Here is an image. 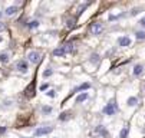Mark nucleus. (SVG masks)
Wrapping results in <instances>:
<instances>
[{
    "instance_id": "nucleus-1",
    "label": "nucleus",
    "mask_w": 145,
    "mask_h": 138,
    "mask_svg": "<svg viewBox=\"0 0 145 138\" xmlns=\"http://www.w3.org/2000/svg\"><path fill=\"white\" fill-rule=\"evenodd\" d=\"M118 111V106H116V104H115V101H109L108 104L105 105V108H103V114L105 115H115V112Z\"/></svg>"
},
{
    "instance_id": "nucleus-2",
    "label": "nucleus",
    "mask_w": 145,
    "mask_h": 138,
    "mask_svg": "<svg viewBox=\"0 0 145 138\" xmlns=\"http://www.w3.org/2000/svg\"><path fill=\"white\" fill-rule=\"evenodd\" d=\"M89 30H91V33H92V35L98 36V35H101V33L103 32V26H102V23L95 22V23H92V25L89 26Z\"/></svg>"
},
{
    "instance_id": "nucleus-3",
    "label": "nucleus",
    "mask_w": 145,
    "mask_h": 138,
    "mask_svg": "<svg viewBox=\"0 0 145 138\" xmlns=\"http://www.w3.org/2000/svg\"><path fill=\"white\" fill-rule=\"evenodd\" d=\"M16 69H17L19 72L26 73V72H27V69H29V63H27L25 59H22V61H17V62H16Z\"/></svg>"
},
{
    "instance_id": "nucleus-4",
    "label": "nucleus",
    "mask_w": 145,
    "mask_h": 138,
    "mask_svg": "<svg viewBox=\"0 0 145 138\" xmlns=\"http://www.w3.org/2000/svg\"><path fill=\"white\" fill-rule=\"evenodd\" d=\"M52 131H53L52 127H39L35 131V137H42V135H46L49 132H52Z\"/></svg>"
},
{
    "instance_id": "nucleus-5",
    "label": "nucleus",
    "mask_w": 145,
    "mask_h": 138,
    "mask_svg": "<svg viewBox=\"0 0 145 138\" xmlns=\"http://www.w3.org/2000/svg\"><path fill=\"white\" fill-rule=\"evenodd\" d=\"M131 43H132V40H131L128 36H121V37H118V45H119V46L127 47V46H131Z\"/></svg>"
},
{
    "instance_id": "nucleus-6",
    "label": "nucleus",
    "mask_w": 145,
    "mask_h": 138,
    "mask_svg": "<svg viewBox=\"0 0 145 138\" xmlns=\"http://www.w3.org/2000/svg\"><path fill=\"white\" fill-rule=\"evenodd\" d=\"M27 59H29V62H32V63H37V62L40 61V55L37 53L36 51H32L27 55Z\"/></svg>"
},
{
    "instance_id": "nucleus-7",
    "label": "nucleus",
    "mask_w": 145,
    "mask_h": 138,
    "mask_svg": "<svg viewBox=\"0 0 145 138\" xmlns=\"http://www.w3.org/2000/svg\"><path fill=\"white\" fill-rule=\"evenodd\" d=\"M95 134H99V135H102V137H108L109 132L103 125H98V127L95 128Z\"/></svg>"
},
{
    "instance_id": "nucleus-8",
    "label": "nucleus",
    "mask_w": 145,
    "mask_h": 138,
    "mask_svg": "<svg viewBox=\"0 0 145 138\" xmlns=\"http://www.w3.org/2000/svg\"><path fill=\"white\" fill-rule=\"evenodd\" d=\"M66 53H68V52H66L65 46H60V47H56V49H53V55H55V56H58V58H63Z\"/></svg>"
},
{
    "instance_id": "nucleus-9",
    "label": "nucleus",
    "mask_w": 145,
    "mask_h": 138,
    "mask_svg": "<svg viewBox=\"0 0 145 138\" xmlns=\"http://www.w3.org/2000/svg\"><path fill=\"white\" fill-rule=\"evenodd\" d=\"M25 94H26V96H27V98H32L33 95H35V82H32L29 86L26 88Z\"/></svg>"
},
{
    "instance_id": "nucleus-10",
    "label": "nucleus",
    "mask_w": 145,
    "mask_h": 138,
    "mask_svg": "<svg viewBox=\"0 0 145 138\" xmlns=\"http://www.w3.org/2000/svg\"><path fill=\"white\" fill-rule=\"evenodd\" d=\"M72 116H73V114L70 111H65V112H62L59 115V121H69Z\"/></svg>"
},
{
    "instance_id": "nucleus-11",
    "label": "nucleus",
    "mask_w": 145,
    "mask_h": 138,
    "mask_svg": "<svg viewBox=\"0 0 145 138\" xmlns=\"http://www.w3.org/2000/svg\"><path fill=\"white\" fill-rule=\"evenodd\" d=\"M89 88H91V85L88 84V82H86V84H82V85H79L78 88H75V89H73V91H72V95L76 94V92H79V91H86V89H89Z\"/></svg>"
},
{
    "instance_id": "nucleus-12",
    "label": "nucleus",
    "mask_w": 145,
    "mask_h": 138,
    "mask_svg": "<svg viewBox=\"0 0 145 138\" xmlns=\"http://www.w3.org/2000/svg\"><path fill=\"white\" fill-rule=\"evenodd\" d=\"M142 72H144V66L142 65H135L134 66V75L135 76H139V75H142Z\"/></svg>"
},
{
    "instance_id": "nucleus-13",
    "label": "nucleus",
    "mask_w": 145,
    "mask_h": 138,
    "mask_svg": "<svg viewBox=\"0 0 145 138\" xmlns=\"http://www.w3.org/2000/svg\"><path fill=\"white\" fill-rule=\"evenodd\" d=\"M16 12H17V6H10V7L6 9V12H4V13H6V16H13Z\"/></svg>"
},
{
    "instance_id": "nucleus-14",
    "label": "nucleus",
    "mask_w": 145,
    "mask_h": 138,
    "mask_svg": "<svg viewBox=\"0 0 145 138\" xmlns=\"http://www.w3.org/2000/svg\"><path fill=\"white\" fill-rule=\"evenodd\" d=\"M127 104H128V106H135L138 104V98L137 96H129L127 99Z\"/></svg>"
},
{
    "instance_id": "nucleus-15",
    "label": "nucleus",
    "mask_w": 145,
    "mask_h": 138,
    "mask_svg": "<svg viewBox=\"0 0 145 138\" xmlns=\"http://www.w3.org/2000/svg\"><path fill=\"white\" fill-rule=\"evenodd\" d=\"M88 96H89V95H88V92H84V94H80L79 96L76 98V104H80V102L86 101V99H88Z\"/></svg>"
},
{
    "instance_id": "nucleus-16",
    "label": "nucleus",
    "mask_w": 145,
    "mask_h": 138,
    "mask_svg": "<svg viewBox=\"0 0 145 138\" xmlns=\"http://www.w3.org/2000/svg\"><path fill=\"white\" fill-rule=\"evenodd\" d=\"M9 59H10L9 53H6V52H4V53H0V62H2V63H7Z\"/></svg>"
},
{
    "instance_id": "nucleus-17",
    "label": "nucleus",
    "mask_w": 145,
    "mask_h": 138,
    "mask_svg": "<svg viewBox=\"0 0 145 138\" xmlns=\"http://www.w3.org/2000/svg\"><path fill=\"white\" fill-rule=\"evenodd\" d=\"M128 132H129V128H128V127H123L122 130H121L119 138H127L128 137Z\"/></svg>"
},
{
    "instance_id": "nucleus-18",
    "label": "nucleus",
    "mask_w": 145,
    "mask_h": 138,
    "mask_svg": "<svg viewBox=\"0 0 145 138\" xmlns=\"http://www.w3.org/2000/svg\"><path fill=\"white\" fill-rule=\"evenodd\" d=\"M89 4H91V3H85V4H80V6H79V9H78V16H80V15H82V13H84V12H85V9H86L88 6H89Z\"/></svg>"
},
{
    "instance_id": "nucleus-19",
    "label": "nucleus",
    "mask_w": 145,
    "mask_h": 138,
    "mask_svg": "<svg viewBox=\"0 0 145 138\" xmlns=\"http://www.w3.org/2000/svg\"><path fill=\"white\" fill-rule=\"evenodd\" d=\"M27 27H29V29H36V27H39V20H32V22H29Z\"/></svg>"
},
{
    "instance_id": "nucleus-20",
    "label": "nucleus",
    "mask_w": 145,
    "mask_h": 138,
    "mask_svg": "<svg viewBox=\"0 0 145 138\" xmlns=\"http://www.w3.org/2000/svg\"><path fill=\"white\" fill-rule=\"evenodd\" d=\"M91 62L92 63H99V55L98 53H92L91 55Z\"/></svg>"
},
{
    "instance_id": "nucleus-21",
    "label": "nucleus",
    "mask_w": 145,
    "mask_h": 138,
    "mask_svg": "<svg viewBox=\"0 0 145 138\" xmlns=\"http://www.w3.org/2000/svg\"><path fill=\"white\" fill-rule=\"evenodd\" d=\"M66 26H68L69 29H73V27L76 26V20H75V19H73V20H72V19H69V20H68V25H66Z\"/></svg>"
},
{
    "instance_id": "nucleus-22",
    "label": "nucleus",
    "mask_w": 145,
    "mask_h": 138,
    "mask_svg": "<svg viewBox=\"0 0 145 138\" xmlns=\"http://www.w3.org/2000/svg\"><path fill=\"white\" fill-rule=\"evenodd\" d=\"M42 112L45 114V115H47V114H50L52 112V106H42Z\"/></svg>"
},
{
    "instance_id": "nucleus-23",
    "label": "nucleus",
    "mask_w": 145,
    "mask_h": 138,
    "mask_svg": "<svg viewBox=\"0 0 145 138\" xmlns=\"http://www.w3.org/2000/svg\"><path fill=\"white\" fill-rule=\"evenodd\" d=\"M135 37H137L138 40L145 39V32H137V33H135Z\"/></svg>"
},
{
    "instance_id": "nucleus-24",
    "label": "nucleus",
    "mask_w": 145,
    "mask_h": 138,
    "mask_svg": "<svg viewBox=\"0 0 145 138\" xmlns=\"http://www.w3.org/2000/svg\"><path fill=\"white\" fill-rule=\"evenodd\" d=\"M65 49H66V52H72V51H73V43H72V42L66 43V45H65Z\"/></svg>"
},
{
    "instance_id": "nucleus-25",
    "label": "nucleus",
    "mask_w": 145,
    "mask_h": 138,
    "mask_svg": "<svg viewBox=\"0 0 145 138\" xmlns=\"http://www.w3.org/2000/svg\"><path fill=\"white\" fill-rule=\"evenodd\" d=\"M52 73H53V71H52L50 68H47L46 71H45V72H43V76H45V78H47V76H50Z\"/></svg>"
},
{
    "instance_id": "nucleus-26",
    "label": "nucleus",
    "mask_w": 145,
    "mask_h": 138,
    "mask_svg": "<svg viewBox=\"0 0 145 138\" xmlns=\"http://www.w3.org/2000/svg\"><path fill=\"white\" fill-rule=\"evenodd\" d=\"M46 95H47V96H50V98H55V96H56L55 91H47V92H46Z\"/></svg>"
},
{
    "instance_id": "nucleus-27",
    "label": "nucleus",
    "mask_w": 145,
    "mask_h": 138,
    "mask_svg": "<svg viewBox=\"0 0 145 138\" xmlns=\"http://www.w3.org/2000/svg\"><path fill=\"white\" fill-rule=\"evenodd\" d=\"M139 13V9H134V10L131 12V16H137Z\"/></svg>"
},
{
    "instance_id": "nucleus-28",
    "label": "nucleus",
    "mask_w": 145,
    "mask_h": 138,
    "mask_svg": "<svg viewBox=\"0 0 145 138\" xmlns=\"http://www.w3.org/2000/svg\"><path fill=\"white\" fill-rule=\"evenodd\" d=\"M47 88H49V85H47V84H43L42 86H40V91H46Z\"/></svg>"
},
{
    "instance_id": "nucleus-29",
    "label": "nucleus",
    "mask_w": 145,
    "mask_h": 138,
    "mask_svg": "<svg viewBox=\"0 0 145 138\" xmlns=\"http://www.w3.org/2000/svg\"><path fill=\"white\" fill-rule=\"evenodd\" d=\"M6 29V25H4L3 22H0V32H2V30H4Z\"/></svg>"
},
{
    "instance_id": "nucleus-30",
    "label": "nucleus",
    "mask_w": 145,
    "mask_h": 138,
    "mask_svg": "<svg viewBox=\"0 0 145 138\" xmlns=\"http://www.w3.org/2000/svg\"><path fill=\"white\" fill-rule=\"evenodd\" d=\"M139 25H141L142 27H145V17H142L141 20H139Z\"/></svg>"
},
{
    "instance_id": "nucleus-31",
    "label": "nucleus",
    "mask_w": 145,
    "mask_h": 138,
    "mask_svg": "<svg viewBox=\"0 0 145 138\" xmlns=\"http://www.w3.org/2000/svg\"><path fill=\"white\" fill-rule=\"evenodd\" d=\"M6 130H7L6 127H0V134H4V132H6Z\"/></svg>"
},
{
    "instance_id": "nucleus-32",
    "label": "nucleus",
    "mask_w": 145,
    "mask_h": 138,
    "mask_svg": "<svg viewBox=\"0 0 145 138\" xmlns=\"http://www.w3.org/2000/svg\"><path fill=\"white\" fill-rule=\"evenodd\" d=\"M0 17H2V12H0Z\"/></svg>"
},
{
    "instance_id": "nucleus-33",
    "label": "nucleus",
    "mask_w": 145,
    "mask_h": 138,
    "mask_svg": "<svg viewBox=\"0 0 145 138\" xmlns=\"http://www.w3.org/2000/svg\"><path fill=\"white\" fill-rule=\"evenodd\" d=\"M0 42H2V37H0Z\"/></svg>"
}]
</instances>
